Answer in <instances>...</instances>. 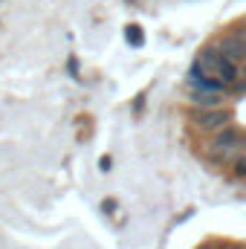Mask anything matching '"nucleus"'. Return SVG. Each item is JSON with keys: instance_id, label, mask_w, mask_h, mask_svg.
I'll return each instance as SVG.
<instances>
[{"instance_id": "nucleus-1", "label": "nucleus", "mask_w": 246, "mask_h": 249, "mask_svg": "<svg viewBox=\"0 0 246 249\" xmlns=\"http://www.w3.org/2000/svg\"><path fill=\"white\" fill-rule=\"evenodd\" d=\"M197 61L203 64L211 75H217V78L229 87V93H244L246 90V67L238 64L235 58H229V55L220 50V44L203 47V50L197 53Z\"/></svg>"}, {"instance_id": "nucleus-2", "label": "nucleus", "mask_w": 246, "mask_h": 249, "mask_svg": "<svg viewBox=\"0 0 246 249\" xmlns=\"http://www.w3.org/2000/svg\"><path fill=\"white\" fill-rule=\"evenodd\" d=\"M209 148H211V160H214V162H232L238 154H244L246 133L238 124H226V127H220L217 133H211Z\"/></svg>"}, {"instance_id": "nucleus-6", "label": "nucleus", "mask_w": 246, "mask_h": 249, "mask_svg": "<svg viewBox=\"0 0 246 249\" xmlns=\"http://www.w3.org/2000/svg\"><path fill=\"white\" fill-rule=\"evenodd\" d=\"M127 41H130V44H139V41H142V38H139V29H136V26H130V29H127Z\"/></svg>"}, {"instance_id": "nucleus-5", "label": "nucleus", "mask_w": 246, "mask_h": 249, "mask_svg": "<svg viewBox=\"0 0 246 249\" xmlns=\"http://www.w3.org/2000/svg\"><path fill=\"white\" fill-rule=\"evenodd\" d=\"M217 44H220V50H223L229 58H235L238 64H246V20L238 23V26H232Z\"/></svg>"}, {"instance_id": "nucleus-4", "label": "nucleus", "mask_w": 246, "mask_h": 249, "mask_svg": "<svg viewBox=\"0 0 246 249\" xmlns=\"http://www.w3.org/2000/svg\"><path fill=\"white\" fill-rule=\"evenodd\" d=\"M188 90L191 93H220V96H229V87L217 78V75H211L203 64L194 58V64H191V70H188Z\"/></svg>"}, {"instance_id": "nucleus-3", "label": "nucleus", "mask_w": 246, "mask_h": 249, "mask_svg": "<svg viewBox=\"0 0 246 249\" xmlns=\"http://www.w3.org/2000/svg\"><path fill=\"white\" fill-rule=\"evenodd\" d=\"M188 119L197 124L203 133H217L220 127H226V124H232V110L223 105V107H191L188 110Z\"/></svg>"}]
</instances>
